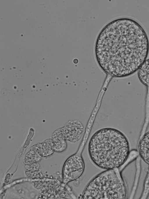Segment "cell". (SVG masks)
<instances>
[{
  "label": "cell",
  "mask_w": 149,
  "mask_h": 199,
  "mask_svg": "<svg viewBox=\"0 0 149 199\" xmlns=\"http://www.w3.org/2000/svg\"><path fill=\"white\" fill-rule=\"evenodd\" d=\"M149 43L144 30L135 21L114 20L106 25L96 40L97 62L105 72L116 78L130 76L147 59Z\"/></svg>",
  "instance_id": "obj_1"
},
{
  "label": "cell",
  "mask_w": 149,
  "mask_h": 199,
  "mask_svg": "<svg viewBox=\"0 0 149 199\" xmlns=\"http://www.w3.org/2000/svg\"><path fill=\"white\" fill-rule=\"evenodd\" d=\"M88 151L93 163L105 170L119 168L126 163L130 153L129 141L121 131L106 127L100 129L91 137Z\"/></svg>",
  "instance_id": "obj_2"
},
{
  "label": "cell",
  "mask_w": 149,
  "mask_h": 199,
  "mask_svg": "<svg viewBox=\"0 0 149 199\" xmlns=\"http://www.w3.org/2000/svg\"><path fill=\"white\" fill-rule=\"evenodd\" d=\"M127 192L118 168L107 170L93 179L85 187L83 199H126Z\"/></svg>",
  "instance_id": "obj_3"
},
{
  "label": "cell",
  "mask_w": 149,
  "mask_h": 199,
  "mask_svg": "<svg viewBox=\"0 0 149 199\" xmlns=\"http://www.w3.org/2000/svg\"><path fill=\"white\" fill-rule=\"evenodd\" d=\"M84 169L83 160L79 154H75L70 157L64 165L63 171V182L66 184L80 177Z\"/></svg>",
  "instance_id": "obj_4"
},
{
  "label": "cell",
  "mask_w": 149,
  "mask_h": 199,
  "mask_svg": "<svg viewBox=\"0 0 149 199\" xmlns=\"http://www.w3.org/2000/svg\"><path fill=\"white\" fill-rule=\"evenodd\" d=\"M60 129L66 141L72 143H76L80 141L85 130L81 123L75 119L69 121L64 127Z\"/></svg>",
  "instance_id": "obj_5"
},
{
  "label": "cell",
  "mask_w": 149,
  "mask_h": 199,
  "mask_svg": "<svg viewBox=\"0 0 149 199\" xmlns=\"http://www.w3.org/2000/svg\"><path fill=\"white\" fill-rule=\"evenodd\" d=\"M138 151L141 158L149 165V131L144 135L139 140Z\"/></svg>",
  "instance_id": "obj_6"
},
{
  "label": "cell",
  "mask_w": 149,
  "mask_h": 199,
  "mask_svg": "<svg viewBox=\"0 0 149 199\" xmlns=\"http://www.w3.org/2000/svg\"><path fill=\"white\" fill-rule=\"evenodd\" d=\"M42 157L41 144H36L25 155L23 162L25 165L38 162Z\"/></svg>",
  "instance_id": "obj_7"
},
{
  "label": "cell",
  "mask_w": 149,
  "mask_h": 199,
  "mask_svg": "<svg viewBox=\"0 0 149 199\" xmlns=\"http://www.w3.org/2000/svg\"><path fill=\"white\" fill-rule=\"evenodd\" d=\"M52 139L55 151L61 152L64 151L67 146V141L64 138L60 128L56 130L53 134Z\"/></svg>",
  "instance_id": "obj_8"
},
{
  "label": "cell",
  "mask_w": 149,
  "mask_h": 199,
  "mask_svg": "<svg viewBox=\"0 0 149 199\" xmlns=\"http://www.w3.org/2000/svg\"><path fill=\"white\" fill-rule=\"evenodd\" d=\"M137 71L139 81L144 85L149 87V59L145 61Z\"/></svg>",
  "instance_id": "obj_9"
},
{
  "label": "cell",
  "mask_w": 149,
  "mask_h": 199,
  "mask_svg": "<svg viewBox=\"0 0 149 199\" xmlns=\"http://www.w3.org/2000/svg\"><path fill=\"white\" fill-rule=\"evenodd\" d=\"M54 151V144L52 139H47L41 144L42 156H49L53 154Z\"/></svg>",
  "instance_id": "obj_10"
},
{
  "label": "cell",
  "mask_w": 149,
  "mask_h": 199,
  "mask_svg": "<svg viewBox=\"0 0 149 199\" xmlns=\"http://www.w3.org/2000/svg\"><path fill=\"white\" fill-rule=\"evenodd\" d=\"M25 174L27 177L32 179H40L43 177L42 174L39 170L33 172H30L26 170Z\"/></svg>",
  "instance_id": "obj_11"
},
{
  "label": "cell",
  "mask_w": 149,
  "mask_h": 199,
  "mask_svg": "<svg viewBox=\"0 0 149 199\" xmlns=\"http://www.w3.org/2000/svg\"><path fill=\"white\" fill-rule=\"evenodd\" d=\"M40 165L38 162L34 163L31 164H25V167L26 170L33 172L38 170Z\"/></svg>",
  "instance_id": "obj_12"
}]
</instances>
